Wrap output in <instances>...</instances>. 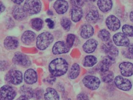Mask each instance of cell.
Returning a JSON list of instances; mask_svg holds the SVG:
<instances>
[{
    "instance_id": "83f0119b",
    "label": "cell",
    "mask_w": 133,
    "mask_h": 100,
    "mask_svg": "<svg viewBox=\"0 0 133 100\" xmlns=\"http://www.w3.org/2000/svg\"><path fill=\"white\" fill-rule=\"evenodd\" d=\"M114 74L112 71H107L106 72L102 73L101 78L102 80L104 82L108 83L111 82L114 79Z\"/></svg>"
},
{
    "instance_id": "7402d4cb",
    "label": "cell",
    "mask_w": 133,
    "mask_h": 100,
    "mask_svg": "<svg viewBox=\"0 0 133 100\" xmlns=\"http://www.w3.org/2000/svg\"><path fill=\"white\" fill-rule=\"evenodd\" d=\"M97 5L99 9L103 12H107L112 9V0H98Z\"/></svg>"
},
{
    "instance_id": "4dcf8cb0",
    "label": "cell",
    "mask_w": 133,
    "mask_h": 100,
    "mask_svg": "<svg viewBox=\"0 0 133 100\" xmlns=\"http://www.w3.org/2000/svg\"><path fill=\"white\" fill-rule=\"evenodd\" d=\"M123 34L127 36L133 37V26L125 25L122 27Z\"/></svg>"
},
{
    "instance_id": "d6a6232c",
    "label": "cell",
    "mask_w": 133,
    "mask_h": 100,
    "mask_svg": "<svg viewBox=\"0 0 133 100\" xmlns=\"http://www.w3.org/2000/svg\"><path fill=\"white\" fill-rule=\"evenodd\" d=\"M44 94V90L40 88H37L34 90L33 98L35 100H38L42 99Z\"/></svg>"
},
{
    "instance_id": "d590c367",
    "label": "cell",
    "mask_w": 133,
    "mask_h": 100,
    "mask_svg": "<svg viewBox=\"0 0 133 100\" xmlns=\"http://www.w3.org/2000/svg\"><path fill=\"white\" fill-rule=\"evenodd\" d=\"M109 67L107 64L103 62L102 61L99 63L98 65V69L102 73L105 72L109 70Z\"/></svg>"
},
{
    "instance_id": "1f68e13d",
    "label": "cell",
    "mask_w": 133,
    "mask_h": 100,
    "mask_svg": "<svg viewBox=\"0 0 133 100\" xmlns=\"http://www.w3.org/2000/svg\"><path fill=\"white\" fill-rule=\"evenodd\" d=\"M61 23V26L65 31H69V30H70L71 23V21L69 19L66 18L62 19Z\"/></svg>"
},
{
    "instance_id": "b9f144b4",
    "label": "cell",
    "mask_w": 133,
    "mask_h": 100,
    "mask_svg": "<svg viewBox=\"0 0 133 100\" xmlns=\"http://www.w3.org/2000/svg\"><path fill=\"white\" fill-rule=\"evenodd\" d=\"M29 99L27 97H25L24 96H21L17 98L16 100H29Z\"/></svg>"
},
{
    "instance_id": "9a60e30c",
    "label": "cell",
    "mask_w": 133,
    "mask_h": 100,
    "mask_svg": "<svg viewBox=\"0 0 133 100\" xmlns=\"http://www.w3.org/2000/svg\"><path fill=\"white\" fill-rule=\"evenodd\" d=\"M13 16L17 20H22L27 16V14L24 9V7L21 6H15L12 11Z\"/></svg>"
},
{
    "instance_id": "8d00e7d4",
    "label": "cell",
    "mask_w": 133,
    "mask_h": 100,
    "mask_svg": "<svg viewBox=\"0 0 133 100\" xmlns=\"http://www.w3.org/2000/svg\"><path fill=\"white\" fill-rule=\"evenodd\" d=\"M86 0H71V4L74 6L81 7L83 6Z\"/></svg>"
},
{
    "instance_id": "8992f818",
    "label": "cell",
    "mask_w": 133,
    "mask_h": 100,
    "mask_svg": "<svg viewBox=\"0 0 133 100\" xmlns=\"http://www.w3.org/2000/svg\"><path fill=\"white\" fill-rule=\"evenodd\" d=\"M16 95V90L9 85H5L1 88V100H13Z\"/></svg>"
},
{
    "instance_id": "d4e9b609",
    "label": "cell",
    "mask_w": 133,
    "mask_h": 100,
    "mask_svg": "<svg viewBox=\"0 0 133 100\" xmlns=\"http://www.w3.org/2000/svg\"><path fill=\"white\" fill-rule=\"evenodd\" d=\"M80 71L79 65L77 63H74L72 65L69 72V77L71 79L77 78L79 75Z\"/></svg>"
},
{
    "instance_id": "e0dca14e",
    "label": "cell",
    "mask_w": 133,
    "mask_h": 100,
    "mask_svg": "<svg viewBox=\"0 0 133 100\" xmlns=\"http://www.w3.org/2000/svg\"><path fill=\"white\" fill-rule=\"evenodd\" d=\"M4 45L8 50H15L18 47L19 42L15 37L8 36L4 40Z\"/></svg>"
},
{
    "instance_id": "e575fe53",
    "label": "cell",
    "mask_w": 133,
    "mask_h": 100,
    "mask_svg": "<svg viewBox=\"0 0 133 100\" xmlns=\"http://www.w3.org/2000/svg\"><path fill=\"white\" fill-rule=\"evenodd\" d=\"M75 36L72 34H69L67 36L66 44L67 46L71 48L73 45L74 43L75 42Z\"/></svg>"
},
{
    "instance_id": "8fae6325",
    "label": "cell",
    "mask_w": 133,
    "mask_h": 100,
    "mask_svg": "<svg viewBox=\"0 0 133 100\" xmlns=\"http://www.w3.org/2000/svg\"><path fill=\"white\" fill-rule=\"evenodd\" d=\"M102 49L104 52L107 54V55L115 57L118 55V50L113 45L111 41H109L107 43L103 44Z\"/></svg>"
},
{
    "instance_id": "7dc6e473",
    "label": "cell",
    "mask_w": 133,
    "mask_h": 100,
    "mask_svg": "<svg viewBox=\"0 0 133 100\" xmlns=\"http://www.w3.org/2000/svg\"><path fill=\"white\" fill-rule=\"evenodd\" d=\"M49 1H52V0H49Z\"/></svg>"
},
{
    "instance_id": "ab89813d",
    "label": "cell",
    "mask_w": 133,
    "mask_h": 100,
    "mask_svg": "<svg viewBox=\"0 0 133 100\" xmlns=\"http://www.w3.org/2000/svg\"><path fill=\"white\" fill-rule=\"evenodd\" d=\"M46 22L48 24V26L50 29H53L55 27V23L54 22L50 19H46Z\"/></svg>"
},
{
    "instance_id": "7c38bea8",
    "label": "cell",
    "mask_w": 133,
    "mask_h": 100,
    "mask_svg": "<svg viewBox=\"0 0 133 100\" xmlns=\"http://www.w3.org/2000/svg\"><path fill=\"white\" fill-rule=\"evenodd\" d=\"M70 48L67 46L66 43L63 41L57 42L53 46L52 52L54 55H60L67 53Z\"/></svg>"
},
{
    "instance_id": "f546056e",
    "label": "cell",
    "mask_w": 133,
    "mask_h": 100,
    "mask_svg": "<svg viewBox=\"0 0 133 100\" xmlns=\"http://www.w3.org/2000/svg\"><path fill=\"white\" fill-rule=\"evenodd\" d=\"M98 36L104 42H108L110 38V34L108 30L105 29L101 30L98 34Z\"/></svg>"
},
{
    "instance_id": "4fadbf2b",
    "label": "cell",
    "mask_w": 133,
    "mask_h": 100,
    "mask_svg": "<svg viewBox=\"0 0 133 100\" xmlns=\"http://www.w3.org/2000/svg\"><path fill=\"white\" fill-rule=\"evenodd\" d=\"M38 75L36 71L33 69L26 70L24 74V81L26 84H33L37 82Z\"/></svg>"
},
{
    "instance_id": "f6af8a7d",
    "label": "cell",
    "mask_w": 133,
    "mask_h": 100,
    "mask_svg": "<svg viewBox=\"0 0 133 100\" xmlns=\"http://www.w3.org/2000/svg\"><path fill=\"white\" fill-rule=\"evenodd\" d=\"M130 19L133 23V11H131L130 14Z\"/></svg>"
},
{
    "instance_id": "60d3db41",
    "label": "cell",
    "mask_w": 133,
    "mask_h": 100,
    "mask_svg": "<svg viewBox=\"0 0 133 100\" xmlns=\"http://www.w3.org/2000/svg\"><path fill=\"white\" fill-rule=\"evenodd\" d=\"M127 50L130 53L133 55V44H130L128 46Z\"/></svg>"
},
{
    "instance_id": "cb8c5ba5",
    "label": "cell",
    "mask_w": 133,
    "mask_h": 100,
    "mask_svg": "<svg viewBox=\"0 0 133 100\" xmlns=\"http://www.w3.org/2000/svg\"><path fill=\"white\" fill-rule=\"evenodd\" d=\"M99 18V13L96 9H92L89 11L86 16V19L90 23L95 24Z\"/></svg>"
},
{
    "instance_id": "4316f807",
    "label": "cell",
    "mask_w": 133,
    "mask_h": 100,
    "mask_svg": "<svg viewBox=\"0 0 133 100\" xmlns=\"http://www.w3.org/2000/svg\"><path fill=\"white\" fill-rule=\"evenodd\" d=\"M97 63V59L93 55H88L85 57L83 65L85 67H92Z\"/></svg>"
},
{
    "instance_id": "f1b7e54d",
    "label": "cell",
    "mask_w": 133,
    "mask_h": 100,
    "mask_svg": "<svg viewBox=\"0 0 133 100\" xmlns=\"http://www.w3.org/2000/svg\"><path fill=\"white\" fill-rule=\"evenodd\" d=\"M31 26L34 29L39 31L42 29L43 21L40 18H34L31 20Z\"/></svg>"
},
{
    "instance_id": "7bdbcfd3",
    "label": "cell",
    "mask_w": 133,
    "mask_h": 100,
    "mask_svg": "<svg viewBox=\"0 0 133 100\" xmlns=\"http://www.w3.org/2000/svg\"><path fill=\"white\" fill-rule=\"evenodd\" d=\"M13 2L17 4V5L21 4L23 1H24V0H11Z\"/></svg>"
},
{
    "instance_id": "44dd1931",
    "label": "cell",
    "mask_w": 133,
    "mask_h": 100,
    "mask_svg": "<svg viewBox=\"0 0 133 100\" xmlns=\"http://www.w3.org/2000/svg\"><path fill=\"white\" fill-rule=\"evenodd\" d=\"M45 100H59L60 97L57 91L53 88H48L44 94Z\"/></svg>"
},
{
    "instance_id": "ee69618b",
    "label": "cell",
    "mask_w": 133,
    "mask_h": 100,
    "mask_svg": "<svg viewBox=\"0 0 133 100\" xmlns=\"http://www.w3.org/2000/svg\"><path fill=\"white\" fill-rule=\"evenodd\" d=\"M5 9L4 5L1 2V12L2 13L3 12Z\"/></svg>"
},
{
    "instance_id": "bcb514c9",
    "label": "cell",
    "mask_w": 133,
    "mask_h": 100,
    "mask_svg": "<svg viewBox=\"0 0 133 100\" xmlns=\"http://www.w3.org/2000/svg\"><path fill=\"white\" fill-rule=\"evenodd\" d=\"M90 1H96V0H90Z\"/></svg>"
},
{
    "instance_id": "f35d334b",
    "label": "cell",
    "mask_w": 133,
    "mask_h": 100,
    "mask_svg": "<svg viewBox=\"0 0 133 100\" xmlns=\"http://www.w3.org/2000/svg\"><path fill=\"white\" fill-rule=\"evenodd\" d=\"M122 54L126 58L129 59L133 58V55L130 53L127 50H123L122 51Z\"/></svg>"
},
{
    "instance_id": "6da1fadb",
    "label": "cell",
    "mask_w": 133,
    "mask_h": 100,
    "mask_svg": "<svg viewBox=\"0 0 133 100\" xmlns=\"http://www.w3.org/2000/svg\"><path fill=\"white\" fill-rule=\"evenodd\" d=\"M69 65L66 61L61 58H58L52 61L49 64V70L51 75L60 77L66 73Z\"/></svg>"
},
{
    "instance_id": "d6986e66",
    "label": "cell",
    "mask_w": 133,
    "mask_h": 100,
    "mask_svg": "<svg viewBox=\"0 0 133 100\" xmlns=\"http://www.w3.org/2000/svg\"><path fill=\"white\" fill-rule=\"evenodd\" d=\"M35 37L36 34L34 32L30 30H27L23 34L22 36V41L25 44L29 45L34 42Z\"/></svg>"
},
{
    "instance_id": "277c9868",
    "label": "cell",
    "mask_w": 133,
    "mask_h": 100,
    "mask_svg": "<svg viewBox=\"0 0 133 100\" xmlns=\"http://www.w3.org/2000/svg\"><path fill=\"white\" fill-rule=\"evenodd\" d=\"M6 82L15 85L21 83L23 80V74L18 70H10L5 76Z\"/></svg>"
},
{
    "instance_id": "ba28073f",
    "label": "cell",
    "mask_w": 133,
    "mask_h": 100,
    "mask_svg": "<svg viewBox=\"0 0 133 100\" xmlns=\"http://www.w3.org/2000/svg\"><path fill=\"white\" fill-rule=\"evenodd\" d=\"M115 83L119 89L124 91H129L132 88V84L131 82L121 76L116 77L114 80Z\"/></svg>"
},
{
    "instance_id": "ffe728a7",
    "label": "cell",
    "mask_w": 133,
    "mask_h": 100,
    "mask_svg": "<svg viewBox=\"0 0 133 100\" xmlns=\"http://www.w3.org/2000/svg\"><path fill=\"white\" fill-rule=\"evenodd\" d=\"M94 28L89 24H85L82 26L81 30V36L82 38L87 39L91 37L94 35Z\"/></svg>"
},
{
    "instance_id": "7a4b0ae2",
    "label": "cell",
    "mask_w": 133,
    "mask_h": 100,
    "mask_svg": "<svg viewBox=\"0 0 133 100\" xmlns=\"http://www.w3.org/2000/svg\"><path fill=\"white\" fill-rule=\"evenodd\" d=\"M53 36L52 34L45 32L38 35L36 39V46L41 50L46 49L53 42Z\"/></svg>"
},
{
    "instance_id": "52a82bcc",
    "label": "cell",
    "mask_w": 133,
    "mask_h": 100,
    "mask_svg": "<svg viewBox=\"0 0 133 100\" xmlns=\"http://www.w3.org/2000/svg\"><path fill=\"white\" fill-rule=\"evenodd\" d=\"M83 83L86 88L90 90H96L99 88L100 80L97 77L94 76L88 75L84 78Z\"/></svg>"
},
{
    "instance_id": "74e56055",
    "label": "cell",
    "mask_w": 133,
    "mask_h": 100,
    "mask_svg": "<svg viewBox=\"0 0 133 100\" xmlns=\"http://www.w3.org/2000/svg\"><path fill=\"white\" fill-rule=\"evenodd\" d=\"M77 100H89V97L86 94L81 93L77 96Z\"/></svg>"
},
{
    "instance_id": "603a6c76",
    "label": "cell",
    "mask_w": 133,
    "mask_h": 100,
    "mask_svg": "<svg viewBox=\"0 0 133 100\" xmlns=\"http://www.w3.org/2000/svg\"><path fill=\"white\" fill-rule=\"evenodd\" d=\"M71 19L75 22H78L83 16V11L81 7L75 6L71 10Z\"/></svg>"
},
{
    "instance_id": "3957f363",
    "label": "cell",
    "mask_w": 133,
    "mask_h": 100,
    "mask_svg": "<svg viewBox=\"0 0 133 100\" xmlns=\"http://www.w3.org/2000/svg\"><path fill=\"white\" fill-rule=\"evenodd\" d=\"M23 7L27 15H31L39 12L42 3L40 0H26Z\"/></svg>"
},
{
    "instance_id": "ac0fdd59",
    "label": "cell",
    "mask_w": 133,
    "mask_h": 100,
    "mask_svg": "<svg viewBox=\"0 0 133 100\" xmlns=\"http://www.w3.org/2000/svg\"><path fill=\"white\" fill-rule=\"evenodd\" d=\"M98 46V42L94 39L87 41L83 46V49L87 53H92L95 51Z\"/></svg>"
},
{
    "instance_id": "9c48e42d",
    "label": "cell",
    "mask_w": 133,
    "mask_h": 100,
    "mask_svg": "<svg viewBox=\"0 0 133 100\" xmlns=\"http://www.w3.org/2000/svg\"><path fill=\"white\" fill-rule=\"evenodd\" d=\"M106 23L109 29L112 31L118 30L121 27V22L119 19L112 15H110L107 18Z\"/></svg>"
},
{
    "instance_id": "5b68a950",
    "label": "cell",
    "mask_w": 133,
    "mask_h": 100,
    "mask_svg": "<svg viewBox=\"0 0 133 100\" xmlns=\"http://www.w3.org/2000/svg\"><path fill=\"white\" fill-rule=\"evenodd\" d=\"M12 61L14 64L25 68L29 66L31 64V60L28 57L20 52H17L15 54Z\"/></svg>"
},
{
    "instance_id": "836d02e7",
    "label": "cell",
    "mask_w": 133,
    "mask_h": 100,
    "mask_svg": "<svg viewBox=\"0 0 133 100\" xmlns=\"http://www.w3.org/2000/svg\"><path fill=\"white\" fill-rule=\"evenodd\" d=\"M103 62L107 64L109 66H111L115 63V57L107 55V56L104 57L102 60Z\"/></svg>"
},
{
    "instance_id": "2e32d148",
    "label": "cell",
    "mask_w": 133,
    "mask_h": 100,
    "mask_svg": "<svg viewBox=\"0 0 133 100\" xmlns=\"http://www.w3.org/2000/svg\"><path fill=\"white\" fill-rule=\"evenodd\" d=\"M69 4L65 0H58L54 4V8L57 13L60 15L63 14L68 10Z\"/></svg>"
},
{
    "instance_id": "484cf974",
    "label": "cell",
    "mask_w": 133,
    "mask_h": 100,
    "mask_svg": "<svg viewBox=\"0 0 133 100\" xmlns=\"http://www.w3.org/2000/svg\"><path fill=\"white\" fill-rule=\"evenodd\" d=\"M19 92L21 95L27 97L29 99L33 98L34 90L30 87L26 85L22 86L19 90Z\"/></svg>"
},
{
    "instance_id": "5bb4252c",
    "label": "cell",
    "mask_w": 133,
    "mask_h": 100,
    "mask_svg": "<svg viewBox=\"0 0 133 100\" xmlns=\"http://www.w3.org/2000/svg\"><path fill=\"white\" fill-rule=\"evenodd\" d=\"M121 74L124 77H129L133 74V64L130 62H123L119 64Z\"/></svg>"
},
{
    "instance_id": "30bf717a",
    "label": "cell",
    "mask_w": 133,
    "mask_h": 100,
    "mask_svg": "<svg viewBox=\"0 0 133 100\" xmlns=\"http://www.w3.org/2000/svg\"><path fill=\"white\" fill-rule=\"evenodd\" d=\"M113 39L117 46H128L130 44L129 38L124 34L118 33L114 35Z\"/></svg>"
}]
</instances>
